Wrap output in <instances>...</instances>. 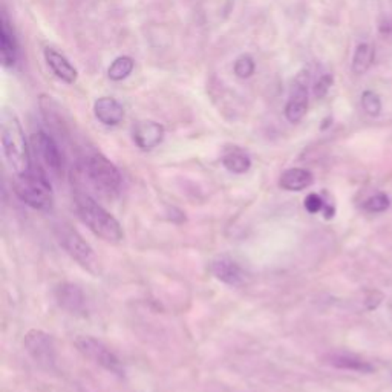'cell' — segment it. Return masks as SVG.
Instances as JSON below:
<instances>
[{"mask_svg":"<svg viewBox=\"0 0 392 392\" xmlns=\"http://www.w3.org/2000/svg\"><path fill=\"white\" fill-rule=\"evenodd\" d=\"M76 210L82 222L95 236L106 242H119L124 233L117 219L108 210L103 209L94 198L88 194H77L74 198Z\"/></svg>","mask_w":392,"mask_h":392,"instance_id":"1","label":"cell"},{"mask_svg":"<svg viewBox=\"0 0 392 392\" xmlns=\"http://www.w3.org/2000/svg\"><path fill=\"white\" fill-rule=\"evenodd\" d=\"M2 149L6 163L16 175L26 174L32 169L23 129L19 118L11 112H3L2 115Z\"/></svg>","mask_w":392,"mask_h":392,"instance_id":"2","label":"cell"},{"mask_svg":"<svg viewBox=\"0 0 392 392\" xmlns=\"http://www.w3.org/2000/svg\"><path fill=\"white\" fill-rule=\"evenodd\" d=\"M80 172L86 181L104 196H114L122 189V174L117 165L102 154L86 157L80 164Z\"/></svg>","mask_w":392,"mask_h":392,"instance_id":"3","label":"cell"},{"mask_svg":"<svg viewBox=\"0 0 392 392\" xmlns=\"http://www.w3.org/2000/svg\"><path fill=\"white\" fill-rule=\"evenodd\" d=\"M14 194L20 201L36 210L46 211L52 207L54 194L48 179L43 174L31 169L26 174L17 175L14 181Z\"/></svg>","mask_w":392,"mask_h":392,"instance_id":"4","label":"cell"},{"mask_svg":"<svg viewBox=\"0 0 392 392\" xmlns=\"http://www.w3.org/2000/svg\"><path fill=\"white\" fill-rule=\"evenodd\" d=\"M76 347L80 354H83L88 360L94 362L98 367L109 371L115 376H124L123 363L119 358L106 347V345L92 336H78L76 338Z\"/></svg>","mask_w":392,"mask_h":392,"instance_id":"5","label":"cell"},{"mask_svg":"<svg viewBox=\"0 0 392 392\" xmlns=\"http://www.w3.org/2000/svg\"><path fill=\"white\" fill-rule=\"evenodd\" d=\"M23 345L26 353L40 368L52 371L57 367V348L52 336L42 330H30L25 334Z\"/></svg>","mask_w":392,"mask_h":392,"instance_id":"6","label":"cell"},{"mask_svg":"<svg viewBox=\"0 0 392 392\" xmlns=\"http://www.w3.org/2000/svg\"><path fill=\"white\" fill-rule=\"evenodd\" d=\"M56 233L60 245L65 249L66 253L74 257L78 264H82L86 268L94 267L97 256L82 235H78L76 230H72L68 225H58Z\"/></svg>","mask_w":392,"mask_h":392,"instance_id":"7","label":"cell"},{"mask_svg":"<svg viewBox=\"0 0 392 392\" xmlns=\"http://www.w3.org/2000/svg\"><path fill=\"white\" fill-rule=\"evenodd\" d=\"M32 143H34V148L37 150V155L42 159L43 164L52 172H60L63 165L62 159V152H60L57 143L54 141V138L49 137L45 132H38L32 138Z\"/></svg>","mask_w":392,"mask_h":392,"instance_id":"8","label":"cell"},{"mask_svg":"<svg viewBox=\"0 0 392 392\" xmlns=\"http://www.w3.org/2000/svg\"><path fill=\"white\" fill-rule=\"evenodd\" d=\"M308 111V91L307 84L302 82L301 77L296 80V83L291 89V94L287 104H285V117L290 123H299L307 115Z\"/></svg>","mask_w":392,"mask_h":392,"instance_id":"9","label":"cell"},{"mask_svg":"<svg viewBox=\"0 0 392 392\" xmlns=\"http://www.w3.org/2000/svg\"><path fill=\"white\" fill-rule=\"evenodd\" d=\"M54 296L60 307L66 311H69V313L78 314L84 311L86 297L82 288L77 287V285L69 282L60 284L54 290Z\"/></svg>","mask_w":392,"mask_h":392,"instance_id":"10","label":"cell"},{"mask_svg":"<svg viewBox=\"0 0 392 392\" xmlns=\"http://www.w3.org/2000/svg\"><path fill=\"white\" fill-rule=\"evenodd\" d=\"M134 141L141 150H152L163 143L164 128L155 122H139L134 128Z\"/></svg>","mask_w":392,"mask_h":392,"instance_id":"11","label":"cell"},{"mask_svg":"<svg viewBox=\"0 0 392 392\" xmlns=\"http://www.w3.org/2000/svg\"><path fill=\"white\" fill-rule=\"evenodd\" d=\"M210 271L218 281L230 285V287H239L245 282L244 270L239 264L231 261L229 257H218L210 264Z\"/></svg>","mask_w":392,"mask_h":392,"instance_id":"12","label":"cell"},{"mask_svg":"<svg viewBox=\"0 0 392 392\" xmlns=\"http://www.w3.org/2000/svg\"><path fill=\"white\" fill-rule=\"evenodd\" d=\"M325 362L337 369L353 371V373H360V374H369L374 371V367L369 362L363 360V358L356 354L342 353V351H334V353L327 354L325 356Z\"/></svg>","mask_w":392,"mask_h":392,"instance_id":"13","label":"cell"},{"mask_svg":"<svg viewBox=\"0 0 392 392\" xmlns=\"http://www.w3.org/2000/svg\"><path fill=\"white\" fill-rule=\"evenodd\" d=\"M0 51H2V62L6 68L17 62L19 43L14 34V30H12V26L5 12L2 14V20H0Z\"/></svg>","mask_w":392,"mask_h":392,"instance_id":"14","label":"cell"},{"mask_svg":"<svg viewBox=\"0 0 392 392\" xmlns=\"http://www.w3.org/2000/svg\"><path fill=\"white\" fill-rule=\"evenodd\" d=\"M94 114L104 126H117L123 122L124 109L115 98L102 97L94 104Z\"/></svg>","mask_w":392,"mask_h":392,"instance_id":"15","label":"cell"},{"mask_svg":"<svg viewBox=\"0 0 392 392\" xmlns=\"http://www.w3.org/2000/svg\"><path fill=\"white\" fill-rule=\"evenodd\" d=\"M45 60L51 68V71L56 74V77H58L60 80H63L65 83L72 84V83L77 82V76H78L77 69L68 62V58L60 54V52H57L56 49H52V48H46L45 49Z\"/></svg>","mask_w":392,"mask_h":392,"instance_id":"16","label":"cell"},{"mask_svg":"<svg viewBox=\"0 0 392 392\" xmlns=\"http://www.w3.org/2000/svg\"><path fill=\"white\" fill-rule=\"evenodd\" d=\"M313 181L314 178L310 170L293 168L284 172L281 175V179H279V185H281L284 190L288 192H301L303 189L310 187Z\"/></svg>","mask_w":392,"mask_h":392,"instance_id":"17","label":"cell"},{"mask_svg":"<svg viewBox=\"0 0 392 392\" xmlns=\"http://www.w3.org/2000/svg\"><path fill=\"white\" fill-rule=\"evenodd\" d=\"M222 164L227 170L233 172V174L241 175V174H245V172L250 170L251 159L247 154H245L244 150L233 149V150L227 152V154L222 157Z\"/></svg>","mask_w":392,"mask_h":392,"instance_id":"18","label":"cell"},{"mask_svg":"<svg viewBox=\"0 0 392 392\" xmlns=\"http://www.w3.org/2000/svg\"><path fill=\"white\" fill-rule=\"evenodd\" d=\"M373 62H374V48L369 43H360L356 48L351 69H353L354 74L362 76L371 68Z\"/></svg>","mask_w":392,"mask_h":392,"instance_id":"19","label":"cell"},{"mask_svg":"<svg viewBox=\"0 0 392 392\" xmlns=\"http://www.w3.org/2000/svg\"><path fill=\"white\" fill-rule=\"evenodd\" d=\"M134 66H135V62L132 57H129V56L117 57L114 62H112V65L109 66L108 76L111 80H114V82H122V80L128 78L132 74V71H134Z\"/></svg>","mask_w":392,"mask_h":392,"instance_id":"20","label":"cell"},{"mask_svg":"<svg viewBox=\"0 0 392 392\" xmlns=\"http://www.w3.org/2000/svg\"><path fill=\"white\" fill-rule=\"evenodd\" d=\"M233 71L236 77L239 78H250L256 71L255 58L249 54H242L241 57H238L233 66Z\"/></svg>","mask_w":392,"mask_h":392,"instance_id":"21","label":"cell"},{"mask_svg":"<svg viewBox=\"0 0 392 392\" xmlns=\"http://www.w3.org/2000/svg\"><path fill=\"white\" fill-rule=\"evenodd\" d=\"M362 108L371 117H377L382 112V102L373 91H365L362 94Z\"/></svg>","mask_w":392,"mask_h":392,"instance_id":"22","label":"cell"},{"mask_svg":"<svg viewBox=\"0 0 392 392\" xmlns=\"http://www.w3.org/2000/svg\"><path fill=\"white\" fill-rule=\"evenodd\" d=\"M363 209L368 214H383L389 209V198L384 194H377L363 203Z\"/></svg>","mask_w":392,"mask_h":392,"instance_id":"23","label":"cell"},{"mask_svg":"<svg viewBox=\"0 0 392 392\" xmlns=\"http://www.w3.org/2000/svg\"><path fill=\"white\" fill-rule=\"evenodd\" d=\"M331 86H333V77H331L330 74H325L319 78L314 84L316 98H323L325 95H327Z\"/></svg>","mask_w":392,"mask_h":392,"instance_id":"24","label":"cell"},{"mask_svg":"<svg viewBox=\"0 0 392 392\" xmlns=\"http://www.w3.org/2000/svg\"><path fill=\"white\" fill-rule=\"evenodd\" d=\"M305 209H307L310 214H319V211L323 209V199L317 194H310L305 198Z\"/></svg>","mask_w":392,"mask_h":392,"instance_id":"25","label":"cell"},{"mask_svg":"<svg viewBox=\"0 0 392 392\" xmlns=\"http://www.w3.org/2000/svg\"><path fill=\"white\" fill-rule=\"evenodd\" d=\"M382 299H383V295L382 293H378V291H369L368 293V297H367V308L368 310H374L378 307V303L382 302Z\"/></svg>","mask_w":392,"mask_h":392,"instance_id":"26","label":"cell"},{"mask_svg":"<svg viewBox=\"0 0 392 392\" xmlns=\"http://www.w3.org/2000/svg\"><path fill=\"white\" fill-rule=\"evenodd\" d=\"M389 311H391V314H392V305L389 307Z\"/></svg>","mask_w":392,"mask_h":392,"instance_id":"27","label":"cell"}]
</instances>
